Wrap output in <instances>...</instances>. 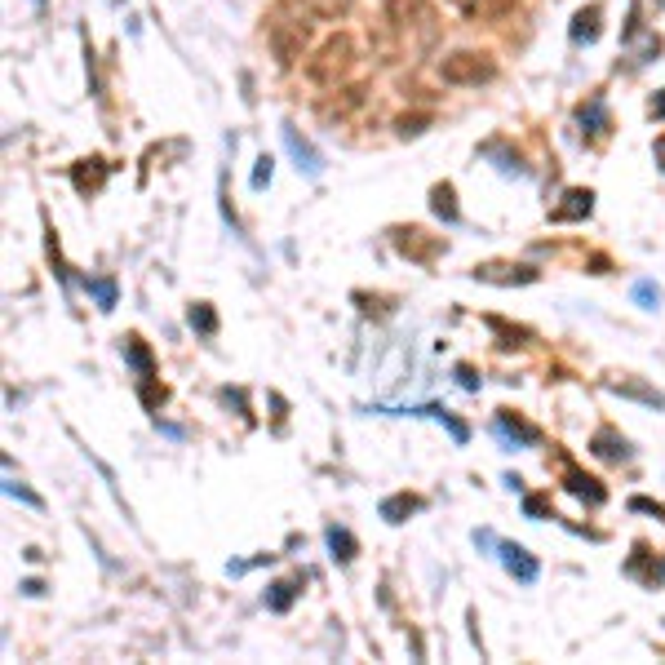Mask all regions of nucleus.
Segmentation results:
<instances>
[{
	"label": "nucleus",
	"mask_w": 665,
	"mask_h": 665,
	"mask_svg": "<svg viewBox=\"0 0 665 665\" xmlns=\"http://www.w3.org/2000/svg\"><path fill=\"white\" fill-rule=\"evenodd\" d=\"M417 511V497H390V501H381V519H390V523H400L404 515H413Z\"/></svg>",
	"instance_id": "8"
},
{
	"label": "nucleus",
	"mask_w": 665,
	"mask_h": 665,
	"mask_svg": "<svg viewBox=\"0 0 665 665\" xmlns=\"http://www.w3.org/2000/svg\"><path fill=\"white\" fill-rule=\"evenodd\" d=\"M461 58H466V53H457L452 62H444V76H448V80H488V76H492L488 62L475 67V62H461Z\"/></svg>",
	"instance_id": "2"
},
{
	"label": "nucleus",
	"mask_w": 665,
	"mask_h": 665,
	"mask_svg": "<svg viewBox=\"0 0 665 665\" xmlns=\"http://www.w3.org/2000/svg\"><path fill=\"white\" fill-rule=\"evenodd\" d=\"M84 289H89V293L98 297V302H103V310H111V306H116V284H107V279H89Z\"/></svg>",
	"instance_id": "14"
},
{
	"label": "nucleus",
	"mask_w": 665,
	"mask_h": 665,
	"mask_svg": "<svg viewBox=\"0 0 665 665\" xmlns=\"http://www.w3.org/2000/svg\"><path fill=\"white\" fill-rule=\"evenodd\" d=\"M568 488L577 497H590V501H603V488H594V479H581V475H568Z\"/></svg>",
	"instance_id": "13"
},
{
	"label": "nucleus",
	"mask_w": 665,
	"mask_h": 665,
	"mask_svg": "<svg viewBox=\"0 0 665 665\" xmlns=\"http://www.w3.org/2000/svg\"><path fill=\"white\" fill-rule=\"evenodd\" d=\"M497 435H501V440H519V444H536V430L523 426V421H511V413L497 417Z\"/></svg>",
	"instance_id": "6"
},
{
	"label": "nucleus",
	"mask_w": 665,
	"mask_h": 665,
	"mask_svg": "<svg viewBox=\"0 0 665 665\" xmlns=\"http://www.w3.org/2000/svg\"><path fill=\"white\" fill-rule=\"evenodd\" d=\"M634 302H639L643 310H652L661 302V289L652 284V279H639V284H634Z\"/></svg>",
	"instance_id": "11"
},
{
	"label": "nucleus",
	"mask_w": 665,
	"mask_h": 665,
	"mask_svg": "<svg viewBox=\"0 0 665 665\" xmlns=\"http://www.w3.org/2000/svg\"><path fill=\"white\" fill-rule=\"evenodd\" d=\"M652 116H665V93H661L657 103H652Z\"/></svg>",
	"instance_id": "21"
},
{
	"label": "nucleus",
	"mask_w": 665,
	"mask_h": 665,
	"mask_svg": "<svg viewBox=\"0 0 665 665\" xmlns=\"http://www.w3.org/2000/svg\"><path fill=\"white\" fill-rule=\"evenodd\" d=\"M191 329H200V333H213V329H218L213 310H209V306H191Z\"/></svg>",
	"instance_id": "15"
},
{
	"label": "nucleus",
	"mask_w": 665,
	"mask_h": 665,
	"mask_svg": "<svg viewBox=\"0 0 665 665\" xmlns=\"http://www.w3.org/2000/svg\"><path fill=\"white\" fill-rule=\"evenodd\" d=\"M581 124H603V103H590V107H581Z\"/></svg>",
	"instance_id": "18"
},
{
	"label": "nucleus",
	"mask_w": 665,
	"mask_h": 665,
	"mask_svg": "<svg viewBox=\"0 0 665 665\" xmlns=\"http://www.w3.org/2000/svg\"><path fill=\"white\" fill-rule=\"evenodd\" d=\"M657 160H665V138H661V143H657Z\"/></svg>",
	"instance_id": "22"
},
{
	"label": "nucleus",
	"mask_w": 665,
	"mask_h": 665,
	"mask_svg": "<svg viewBox=\"0 0 665 665\" xmlns=\"http://www.w3.org/2000/svg\"><path fill=\"white\" fill-rule=\"evenodd\" d=\"M271 164H275L271 155H262V160H258V169H253V191H262L266 182H271Z\"/></svg>",
	"instance_id": "16"
},
{
	"label": "nucleus",
	"mask_w": 665,
	"mask_h": 665,
	"mask_svg": "<svg viewBox=\"0 0 665 665\" xmlns=\"http://www.w3.org/2000/svg\"><path fill=\"white\" fill-rule=\"evenodd\" d=\"M284 143H289V151L297 155V160H302L297 169H306V173H320V155L310 151V143H302V138H297L293 129H284Z\"/></svg>",
	"instance_id": "4"
},
{
	"label": "nucleus",
	"mask_w": 665,
	"mask_h": 665,
	"mask_svg": "<svg viewBox=\"0 0 665 665\" xmlns=\"http://www.w3.org/2000/svg\"><path fill=\"white\" fill-rule=\"evenodd\" d=\"M599 5H590V9H581L577 13V22H572V40H594L599 36Z\"/></svg>",
	"instance_id": "5"
},
{
	"label": "nucleus",
	"mask_w": 665,
	"mask_h": 665,
	"mask_svg": "<svg viewBox=\"0 0 665 665\" xmlns=\"http://www.w3.org/2000/svg\"><path fill=\"white\" fill-rule=\"evenodd\" d=\"M594 452H603V457H626V440L617 444V435H612V430H603L599 440H594Z\"/></svg>",
	"instance_id": "12"
},
{
	"label": "nucleus",
	"mask_w": 665,
	"mask_h": 665,
	"mask_svg": "<svg viewBox=\"0 0 665 665\" xmlns=\"http://www.w3.org/2000/svg\"><path fill=\"white\" fill-rule=\"evenodd\" d=\"M329 546H333V559H342V563L355 559V536L346 528H329Z\"/></svg>",
	"instance_id": "7"
},
{
	"label": "nucleus",
	"mask_w": 665,
	"mask_h": 665,
	"mask_svg": "<svg viewBox=\"0 0 665 665\" xmlns=\"http://www.w3.org/2000/svg\"><path fill=\"white\" fill-rule=\"evenodd\" d=\"M430 209H435L440 218L457 222V204H452V191H448V187H435V200H430Z\"/></svg>",
	"instance_id": "10"
},
{
	"label": "nucleus",
	"mask_w": 665,
	"mask_h": 665,
	"mask_svg": "<svg viewBox=\"0 0 665 665\" xmlns=\"http://www.w3.org/2000/svg\"><path fill=\"white\" fill-rule=\"evenodd\" d=\"M563 200H568V204H563V209H555V222H568V218H586V213H590V200H594V195H590V191H568V195H563Z\"/></svg>",
	"instance_id": "3"
},
{
	"label": "nucleus",
	"mask_w": 665,
	"mask_h": 665,
	"mask_svg": "<svg viewBox=\"0 0 665 665\" xmlns=\"http://www.w3.org/2000/svg\"><path fill=\"white\" fill-rule=\"evenodd\" d=\"M457 381H461V386H466V390H475V386H479V377H475L470 369H457Z\"/></svg>",
	"instance_id": "20"
},
{
	"label": "nucleus",
	"mask_w": 665,
	"mask_h": 665,
	"mask_svg": "<svg viewBox=\"0 0 665 665\" xmlns=\"http://www.w3.org/2000/svg\"><path fill=\"white\" fill-rule=\"evenodd\" d=\"M5 492H9V497H18V501H27V506H40V497H36V492H27V488H18V484H13V479H9V484H5Z\"/></svg>",
	"instance_id": "17"
},
{
	"label": "nucleus",
	"mask_w": 665,
	"mask_h": 665,
	"mask_svg": "<svg viewBox=\"0 0 665 665\" xmlns=\"http://www.w3.org/2000/svg\"><path fill=\"white\" fill-rule=\"evenodd\" d=\"M497 550H501V559H506V568H511L519 581H536V559H528V550L523 546H511V541H497Z\"/></svg>",
	"instance_id": "1"
},
{
	"label": "nucleus",
	"mask_w": 665,
	"mask_h": 665,
	"mask_svg": "<svg viewBox=\"0 0 665 665\" xmlns=\"http://www.w3.org/2000/svg\"><path fill=\"white\" fill-rule=\"evenodd\" d=\"M293 594H297V581H275V586H271V599H266V603H271L275 612H284V607L293 603Z\"/></svg>",
	"instance_id": "9"
},
{
	"label": "nucleus",
	"mask_w": 665,
	"mask_h": 665,
	"mask_svg": "<svg viewBox=\"0 0 665 665\" xmlns=\"http://www.w3.org/2000/svg\"><path fill=\"white\" fill-rule=\"evenodd\" d=\"M630 506H634V511H647V515H657V519L665 515V511H661V506H657V501H643V497H639V501H630Z\"/></svg>",
	"instance_id": "19"
}]
</instances>
